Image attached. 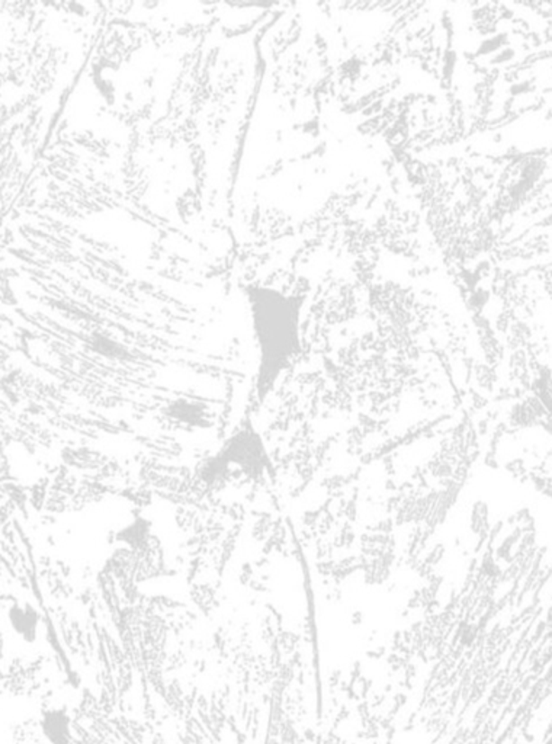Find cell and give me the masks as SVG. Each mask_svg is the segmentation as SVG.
I'll use <instances>...</instances> for the list:
<instances>
[{"label": "cell", "mask_w": 552, "mask_h": 744, "mask_svg": "<svg viewBox=\"0 0 552 744\" xmlns=\"http://www.w3.org/2000/svg\"><path fill=\"white\" fill-rule=\"evenodd\" d=\"M9 622H11L14 631L19 637H23L28 643H32L37 639L38 613L31 605H14L9 609Z\"/></svg>", "instance_id": "7a4b0ae2"}, {"label": "cell", "mask_w": 552, "mask_h": 744, "mask_svg": "<svg viewBox=\"0 0 552 744\" xmlns=\"http://www.w3.org/2000/svg\"><path fill=\"white\" fill-rule=\"evenodd\" d=\"M475 632H477V631H475V628H473V627L462 628V634H461L462 643H464V644L473 643L474 639H475Z\"/></svg>", "instance_id": "3957f363"}, {"label": "cell", "mask_w": 552, "mask_h": 744, "mask_svg": "<svg viewBox=\"0 0 552 744\" xmlns=\"http://www.w3.org/2000/svg\"><path fill=\"white\" fill-rule=\"evenodd\" d=\"M41 730L50 744H70L72 740L70 717L64 710L46 711L41 718Z\"/></svg>", "instance_id": "6da1fadb"}]
</instances>
